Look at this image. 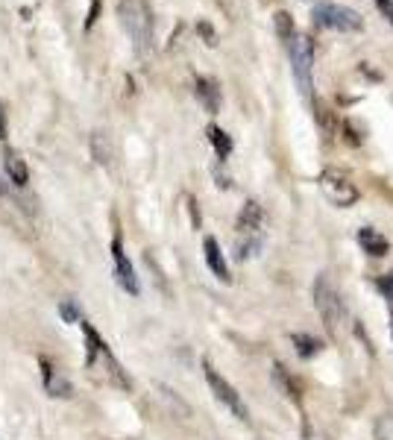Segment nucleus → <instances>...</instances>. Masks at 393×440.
<instances>
[{
    "mask_svg": "<svg viewBox=\"0 0 393 440\" xmlns=\"http://www.w3.org/2000/svg\"><path fill=\"white\" fill-rule=\"evenodd\" d=\"M117 18L121 27L126 30V36L133 38L135 50L144 53L153 44V12L147 6V0H121L117 3Z\"/></svg>",
    "mask_w": 393,
    "mask_h": 440,
    "instance_id": "obj_1",
    "label": "nucleus"
},
{
    "mask_svg": "<svg viewBox=\"0 0 393 440\" xmlns=\"http://www.w3.org/2000/svg\"><path fill=\"white\" fill-rule=\"evenodd\" d=\"M265 235H261V206L249 200L238 214V258H253L261 252Z\"/></svg>",
    "mask_w": 393,
    "mask_h": 440,
    "instance_id": "obj_2",
    "label": "nucleus"
},
{
    "mask_svg": "<svg viewBox=\"0 0 393 440\" xmlns=\"http://www.w3.org/2000/svg\"><path fill=\"white\" fill-rule=\"evenodd\" d=\"M311 296H314V305H317V311L326 320V326H329L332 332H337V329L344 326V320H346V308L341 302V296H337V291L329 285V279L320 276L317 282H314Z\"/></svg>",
    "mask_w": 393,
    "mask_h": 440,
    "instance_id": "obj_3",
    "label": "nucleus"
},
{
    "mask_svg": "<svg viewBox=\"0 0 393 440\" xmlns=\"http://www.w3.org/2000/svg\"><path fill=\"white\" fill-rule=\"evenodd\" d=\"M288 56H291V71L297 76L300 91L308 97L311 94V68H314V50L308 36H291L288 38Z\"/></svg>",
    "mask_w": 393,
    "mask_h": 440,
    "instance_id": "obj_4",
    "label": "nucleus"
},
{
    "mask_svg": "<svg viewBox=\"0 0 393 440\" xmlns=\"http://www.w3.org/2000/svg\"><path fill=\"white\" fill-rule=\"evenodd\" d=\"M203 370H205V382H209V388H212V393H214V399L223 405V408L235 417V420H241V423H247L249 420V411H247V405H244V399H241V393H238L232 384H229L221 373H217L209 361L203 364Z\"/></svg>",
    "mask_w": 393,
    "mask_h": 440,
    "instance_id": "obj_5",
    "label": "nucleus"
},
{
    "mask_svg": "<svg viewBox=\"0 0 393 440\" xmlns=\"http://www.w3.org/2000/svg\"><path fill=\"white\" fill-rule=\"evenodd\" d=\"M314 24L317 27H326V30H337V32H358L364 24H361V15L355 9H349L344 3H326V6H317L314 9Z\"/></svg>",
    "mask_w": 393,
    "mask_h": 440,
    "instance_id": "obj_6",
    "label": "nucleus"
},
{
    "mask_svg": "<svg viewBox=\"0 0 393 440\" xmlns=\"http://www.w3.org/2000/svg\"><path fill=\"white\" fill-rule=\"evenodd\" d=\"M320 191L326 194V200L337 208H349L358 203V188L349 182L346 173H337V170H323L320 176Z\"/></svg>",
    "mask_w": 393,
    "mask_h": 440,
    "instance_id": "obj_7",
    "label": "nucleus"
},
{
    "mask_svg": "<svg viewBox=\"0 0 393 440\" xmlns=\"http://www.w3.org/2000/svg\"><path fill=\"white\" fill-rule=\"evenodd\" d=\"M112 258H115V279L117 285L126 291V294H138V279H135V267H133V261L126 258V252H124V244H121V235H117L112 241Z\"/></svg>",
    "mask_w": 393,
    "mask_h": 440,
    "instance_id": "obj_8",
    "label": "nucleus"
},
{
    "mask_svg": "<svg viewBox=\"0 0 393 440\" xmlns=\"http://www.w3.org/2000/svg\"><path fill=\"white\" fill-rule=\"evenodd\" d=\"M194 94H196V100H200V106L209 115H214L217 109H221V88H217V82L209 80V76H196L194 80Z\"/></svg>",
    "mask_w": 393,
    "mask_h": 440,
    "instance_id": "obj_9",
    "label": "nucleus"
},
{
    "mask_svg": "<svg viewBox=\"0 0 393 440\" xmlns=\"http://www.w3.org/2000/svg\"><path fill=\"white\" fill-rule=\"evenodd\" d=\"M41 379H45V388L50 396H56V399H68V396L74 393L71 388V382L68 379H62L56 370H53V364L47 358H41Z\"/></svg>",
    "mask_w": 393,
    "mask_h": 440,
    "instance_id": "obj_10",
    "label": "nucleus"
},
{
    "mask_svg": "<svg viewBox=\"0 0 393 440\" xmlns=\"http://www.w3.org/2000/svg\"><path fill=\"white\" fill-rule=\"evenodd\" d=\"M3 170H6L9 179H12V185H18V188H24V185L30 182V168H27V162H24V156H21L18 150H6L3 153Z\"/></svg>",
    "mask_w": 393,
    "mask_h": 440,
    "instance_id": "obj_11",
    "label": "nucleus"
},
{
    "mask_svg": "<svg viewBox=\"0 0 393 440\" xmlns=\"http://www.w3.org/2000/svg\"><path fill=\"white\" fill-rule=\"evenodd\" d=\"M203 250H205V264L212 267V273L221 282H229L232 276H229V267H226V258H223V252H221V244H217L214 238H205L203 241Z\"/></svg>",
    "mask_w": 393,
    "mask_h": 440,
    "instance_id": "obj_12",
    "label": "nucleus"
},
{
    "mask_svg": "<svg viewBox=\"0 0 393 440\" xmlns=\"http://www.w3.org/2000/svg\"><path fill=\"white\" fill-rule=\"evenodd\" d=\"M358 244H361V250L370 252L373 258H381V256L388 252V241H385V235H379L376 229H370V226L358 229Z\"/></svg>",
    "mask_w": 393,
    "mask_h": 440,
    "instance_id": "obj_13",
    "label": "nucleus"
},
{
    "mask_svg": "<svg viewBox=\"0 0 393 440\" xmlns=\"http://www.w3.org/2000/svg\"><path fill=\"white\" fill-rule=\"evenodd\" d=\"M91 153H94V159L100 162V164L112 162V144H109L106 132H94V135H91Z\"/></svg>",
    "mask_w": 393,
    "mask_h": 440,
    "instance_id": "obj_14",
    "label": "nucleus"
},
{
    "mask_svg": "<svg viewBox=\"0 0 393 440\" xmlns=\"http://www.w3.org/2000/svg\"><path fill=\"white\" fill-rule=\"evenodd\" d=\"M205 132H209V141L214 144L217 156H221V159H226L229 153H232V141H229V135H226V132H223L221 126H209Z\"/></svg>",
    "mask_w": 393,
    "mask_h": 440,
    "instance_id": "obj_15",
    "label": "nucleus"
},
{
    "mask_svg": "<svg viewBox=\"0 0 393 440\" xmlns=\"http://www.w3.org/2000/svg\"><path fill=\"white\" fill-rule=\"evenodd\" d=\"M293 344H297V352H300L302 358H314L323 349L320 340L311 338V335H293Z\"/></svg>",
    "mask_w": 393,
    "mask_h": 440,
    "instance_id": "obj_16",
    "label": "nucleus"
},
{
    "mask_svg": "<svg viewBox=\"0 0 393 440\" xmlns=\"http://www.w3.org/2000/svg\"><path fill=\"white\" fill-rule=\"evenodd\" d=\"M311 109H314V118L320 120V126H323L326 132H335V118H332V109L326 106L323 100H314V103H311Z\"/></svg>",
    "mask_w": 393,
    "mask_h": 440,
    "instance_id": "obj_17",
    "label": "nucleus"
},
{
    "mask_svg": "<svg viewBox=\"0 0 393 440\" xmlns=\"http://www.w3.org/2000/svg\"><path fill=\"white\" fill-rule=\"evenodd\" d=\"M273 21H276V32H279L282 38H291L293 36V21H291L288 12H276V18H273Z\"/></svg>",
    "mask_w": 393,
    "mask_h": 440,
    "instance_id": "obj_18",
    "label": "nucleus"
},
{
    "mask_svg": "<svg viewBox=\"0 0 393 440\" xmlns=\"http://www.w3.org/2000/svg\"><path fill=\"white\" fill-rule=\"evenodd\" d=\"M59 314L65 323H80V308H76L74 302H62L59 305Z\"/></svg>",
    "mask_w": 393,
    "mask_h": 440,
    "instance_id": "obj_19",
    "label": "nucleus"
},
{
    "mask_svg": "<svg viewBox=\"0 0 393 440\" xmlns=\"http://www.w3.org/2000/svg\"><path fill=\"white\" fill-rule=\"evenodd\" d=\"M97 15H100V0H91L89 18H85V30H91V27H94V21H97Z\"/></svg>",
    "mask_w": 393,
    "mask_h": 440,
    "instance_id": "obj_20",
    "label": "nucleus"
},
{
    "mask_svg": "<svg viewBox=\"0 0 393 440\" xmlns=\"http://www.w3.org/2000/svg\"><path fill=\"white\" fill-rule=\"evenodd\" d=\"M196 30H200V36L205 38V44H214V30L205 24V21H200V24H196Z\"/></svg>",
    "mask_w": 393,
    "mask_h": 440,
    "instance_id": "obj_21",
    "label": "nucleus"
},
{
    "mask_svg": "<svg viewBox=\"0 0 393 440\" xmlns=\"http://www.w3.org/2000/svg\"><path fill=\"white\" fill-rule=\"evenodd\" d=\"M379 9H381V15H385L390 24H393V0H376Z\"/></svg>",
    "mask_w": 393,
    "mask_h": 440,
    "instance_id": "obj_22",
    "label": "nucleus"
},
{
    "mask_svg": "<svg viewBox=\"0 0 393 440\" xmlns=\"http://www.w3.org/2000/svg\"><path fill=\"white\" fill-rule=\"evenodd\" d=\"M6 115H3V106H0V141H6Z\"/></svg>",
    "mask_w": 393,
    "mask_h": 440,
    "instance_id": "obj_23",
    "label": "nucleus"
}]
</instances>
